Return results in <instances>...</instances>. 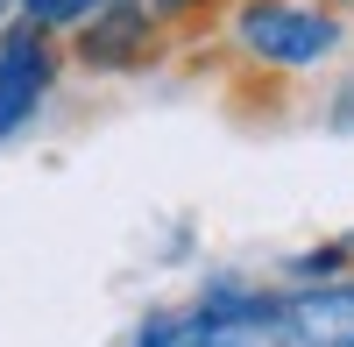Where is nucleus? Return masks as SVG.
<instances>
[{"mask_svg": "<svg viewBox=\"0 0 354 347\" xmlns=\"http://www.w3.org/2000/svg\"><path fill=\"white\" fill-rule=\"evenodd\" d=\"M192 312L205 319V347H290L283 340V283H255L241 270H220L198 283Z\"/></svg>", "mask_w": 354, "mask_h": 347, "instance_id": "3", "label": "nucleus"}, {"mask_svg": "<svg viewBox=\"0 0 354 347\" xmlns=\"http://www.w3.org/2000/svg\"><path fill=\"white\" fill-rule=\"evenodd\" d=\"M333 276H354V234H333L319 248H298L283 263V283H333Z\"/></svg>", "mask_w": 354, "mask_h": 347, "instance_id": "7", "label": "nucleus"}, {"mask_svg": "<svg viewBox=\"0 0 354 347\" xmlns=\"http://www.w3.org/2000/svg\"><path fill=\"white\" fill-rule=\"evenodd\" d=\"M0 142H8V135H0Z\"/></svg>", "mask_w": 354, "mask_h": 347, "instance_id": "13", "label": "nucleus"}, {"mask_svg": "<svg viewBox=\"0 0 354 347\" xmlns=\"http://www.w3.org/2000/svg\"><path fill=\"white\" fill-rule=\"evenodd\" d=\"M163 50H170V36L156 28V15L142 0H106L64 36V57L85 78H135V71L163 64Z\"/></svg>", "mask_w": 354, "mask_h": 347, "instance_id": "2", "label": "nucleus"}, {"mask_svg": "<svg viewBox=\"0 0 354 347\" xmlns=\"http://www.w3.org/2000/svg\"><path fill=\"white\" fill-rule=\"evenodd\" d=\"M333 135H354V71L347 78H333V93H326V113H319Z\"/></svg>", "mask_w": 354, "mask_h": 347, "instance_id": "9", "label": "nucleus"}, {"mask_svg": "<svg viewBox=\"0 0 354 347\" xmlns=\"http://www.w3.org/2000/svg\"><path fill=\"white\" fill-rule=\"evenodd\" d=\"M93 8H106V0H85V15H93Z\"/></svg>", "mask_w": 354, "mask_h": 347, "instance_id": "12", "label": "nucleus"}, {"mask_svg": "<svg viewBox=\"0 0 354 347\" xmlns=\"http://www.w3.org/2000/svg\"><path fill=\"white\" fill-rule=\"evenodd\" d=\"M220 28L255 71H277V78H305L319 64H333L354 36L347 15L319 8V0H227Z\"/></svg>", "mask_w": 354, "mask_h": 347, "instance_id": "1", "label": "nucleus"}, {"mask_svg": "<svg viewBox=\"0 0 354 347\" xmlns=\"http://www.w3.org/2000/svg\"><path fill=\"white\" fill-rule=\"evenodd\" d=\"M319 8H333V15H354V0H319Z\"/></svg>", "mask_w": 354, "mask_h": 347, "instance_id": "10", "label": "nucleus"}, {"mask_svg": "<svg viewBox=\"0 0 354 347\" xmlns=\"http://www.w3.org/2000/svg\"><path fill=\"white\" fill-rule=\"evenodd\" d=\"M64 78V43L43 36L28 21L0 28V135H21L28 121L43 113V100L57 93Z\"/></svg>", "mask_w": 354, "mask_h": 347, "instance_id": "4", "label": "nucleus"}, {"mask_svg": "<svg viewBox=\"0 0 354 347\" xmlns=\"http://www.w3.org/2000/svg\"><path fill=\"white\" fill-rule=\"evenodd\" d=\"M283 340L290 347H354V276L283 283Z\"/></svg>", "mask_w": 354, "mask_h": 347, "instance_id": "5", "label": "nucleus"}, {"mask_svg": "<svg viewBox=\"0 0 354 347\" xmlns=\"http://www.w3.org/2000/svg\"><path fill=\"white\" fill-rule=\"evenodd\" d=\"M142 8L156 15L163 36H177V28H205V21H220V15H227V0H142Z\"/></svg>", "mask_w": 354, "mask_h": 347, "instance_id": "8", "label": "nucleus"}, {"mask_svg": "<svg viewBox=\"0 0 354 347\" xmlns=\"http://www.w3.org/2000/svg\"><path fill=\"white\" fill-rule=\"evenodd\" d=\"M128 347H205V319L192 305H156V312H142Z\"/></svg>", "mask_w": 354, "mask_h": 347, "instance_id": "6", "label": "nucleus"}, {"mask_svg": "<svg viewBox=\"0 0 354 347\" xmlns=\"http://www.w3.org/2000/svg\"><path fill=\"white\" fill-rule=\"evenodd\" d=\"M8 21H15V0H0V28H8Z\"/></svg>", "mask_w": 354, "mask_h": 347, "instance_id": "11", "label": "nucleus"}]
</instances>
